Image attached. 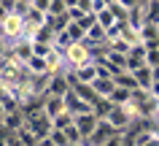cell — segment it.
Masks as SVG:
<instances>
[{
  "instance_id": "1",
  "label": "cell",
  "mask_w": 159,
  "mask_h": 146,
  "mask_svg": "<svg viewBox=\"0 0 159 146\" xmlns=\"http://www.w3.org/2000/svg\"><path fill=\"white\" fill-rule=\"evenodd\" d=\"M97 122H100V116H97V114H78V116H75V122H73V127L78 130V133H81V138H84V141H89V138H92V133H94V127H97Z\"/></svg>"
},
{
  "instance_id": "2",
  "label": "cell",
  "mask_w": 159,
  "mask_h": 146,
  "mask_svg": "<svg viewBox=\"0 0 159 146\" xmlns=\"http://www.w3.org/2000/svg\"><path fill=\"white\" fill-rule=\"evenodd\" d=\"M105 122H108V125L116 130V133H124V130L132 125V116H129L124 108H116V106H113V108L105 114Z\"/></svg>"
},
{
  "instance_id": "3",
  "label": "cell",
  "mask_w": 159,
  "mask_h": 146,
  "mask_svg": "<svg viewBox=\"0 0 159 146\" xmlns=\"http://www.w3.org/2000/svg\"><path fill=\"white\" fill-rule=\"evenodd\" d=\"M113 135H116V130L111 127L105 119H100V122H97V127H94V133H92V138H89L86 144H89V146H105Z\"/></svg>"
},
{
  "instance_id": "4",
  "label": "cell",
  "mask_w": 159,
  "mask_h": 146,
  "mask_svg": "<svg viewBox=\"0 0 159 146\" xmlns=\"http://www.w3.org/2000/svg\"><path fill=\"white\" fill-rule=\"evenodd\" d=\"M73 76H75V84H84V87H92L97 78H100V73H97V65L94 62H89V65H84V68H78L73 70Z\"/></svg>"
},
{
  "instance_id": "5",
  "label": "cell",
  "mask_w": 159,
  "mask_h": 146,
  "mask_svg": "<svg viewBox=\"0 0 159 146\" xmlns=\"http://www.w3.org/2000/svg\"><path fill=\"white\" fill-rule=\"evenodd\" d=\"M67 108H65V97H54V95H49L46 100H43V114L49 116L51 122L57 119L59 114H65Z\"/></svg>"
},
{
  "instance_id": "6",
  "label": "cell",
  "mask_w": 159,
  "mask_h": 146,
  "mask_svg": "<svg viewBox=\"0 0 159 146\" xmlns=\"http://www.w3.org/2000/svg\"><path fill=\"white\" fill-rule=\"evenodd\" d=\"M140 68H146V49L138 43L132 52L127 54V73H135V70H140Z\"/></svg>"
},
{
  "instance_id": "7",
  "label": "cell",
  "mask_w": 159,
  "mask_h": 146,
  "mask_svg": "<svg viewBox=\"0 0 159 146\" xmlns=\"http://www.w3.org/2000/svg\"><path fill=\"white\" fill-rule=\"evenodd\" d=\"M113 89H116V84H113V78H97L92 84V92L97 95V100H105L108 103L111 95H113Z\"/></svg>"
},
{
  "instance_id": "8",
  "label": "cell",
  "mask_w": 159,
  "mask_h": 146,
  "mask_svg": "<svg viewBox=\"0 0 159 146\" xmlns=\"http://www.w3.org/2000/svg\"><path fill=\"white\" fill-rule=\"evenodd\" d=\"M0 27H3V33H6V35H14V38H16V35L25 33V19L16 16V14H8V16H6V22H3Z\"/></svg>"
},
{
  "instance_id": "9",
  "label": "cell",
  "mask_w": 159,
  "mask_h": 146,
  "mask_svg": "<svg viewBox=\"0 0 159 146\" xmlns=\"http://www.w3.org/2000/svg\"><path fill=\"white\" fill-rule=\"evenodd\" d=\"M132 76H135V84H138V89H140V92H146V95H148L151 84H154V78H151V68H148V65H146V68L135 70Z\"/></svg>"
},
{
  "instance_id": "10",
  "label": "cell",
  "mask_w": 159,
  "mask_h": 146,
  "mask_svg": "<svg viewBox=\"0 0 159 146\" xmlns=\"http://www.w3.org/2000/svg\"><path fill=\"white\" fill-rule=\"evenodd\" d=\"M143 16H146V25H159V0L143 3Z\"/></svg>"
},
{
  "instance_id": "11",
  "label": "cell",
  "mask_w": 159,
  "mask_h": 146,
  "mask_svg": "<svg viewBox=\"0 0 159 146\" xmlns=\"http://www.w3.org/2000/svg\"><path fill=\"white\" fill-rule=\"evenodd\" d=\"M113 84L116 87H121V89H129V92H140V89H138V84H135V76L132 73H119L116 78H113Z\"/></svg>"
},
{
  "instance_id": "12",
  "label": "cell",
  "mask_w": 159,
  "mask_h": 146,
  "mask_svg": "<svg viewBox=\"0 0 159 146\" xmlns=\"http://www.w3.org/2000/svg\"><path fill=\"white\" fill-rule=\"evenodd\" d=\"M27 70H30V73H35V76H49L46 60H41V57H33V60L27 62Z\"/></svg>"
},
{
  "instance_id": "13",
  "label": "cell",
  "mask_w": 159,
  "mask_h": 146,
  "mask_svg": "<svg viewBox=\"0 0 159 146\" xmlns=\"http://www.w3.org/2000/svg\"><path fill=\"white\" fill-rule=\"evenodd\" d=\"M73 122H75V116L70 111H65V114H59L51 125H54V130H67V127H73Z\"/></svg>"
},
{
  "instance_id": "14",
  "label": "cell",
  "mask_w": 159,
  "mask_h": 146,
  "mask_svg": "<svg viewBox=\"0 0 159 146\" xmlns=\"http://www.w3.org/2000/svg\"><path fill=\"white\" fill-rule=\"evenodd\" d=\"M116 25H119V22H116V16L111 14V8H108V11H102L100 16H97V27H102L105 33H108L111 27H116Z\"/></svg>"
},
{
  "instance_id": "15",
  "label": "cell",
  "mask_w": 159,
  "mask_h": 146,
  "mask_svg": "<svg viewBox=\"0 0 159 146\" xmlns=\"http://www.w3.org/2000/svg\"><path fill=\"white\" fill-rule=\"evenodd\" d=\"M19 138H22V144H25V146H38V144H41V138L35 135V133H33L30 127L19 130Z\"/></svg>"
},
{
  "instance_id": "16",
  "label": "cell",
  "mask_w": 159,
  "mask_h": 146,
  "mask_svg": "<svg viewBox=\"0 0 159 146\" xmlns=\"http://www.w3.org/2000/svg\"><path fill=\"white\" fill-rule=\"evenodd\" d=\"M49 141H51V146H70V141H67V135L62 130H51Z\"/></svg>"
},
{
  "instance_id": "17",
  "label": "cell",
  "mask_w": 159,
  "mask_h": 146,
  "mask_svg": "<svg viewBox=\"0 0 159 146\" xmlns=\"http://www.w3.org/2000/svg\"><path fill=\"white\" fill-rule=\"evenodd\" d=\"M154 135H157V130H140V133L135 135V146H146Z\"/></svg>"
},
{
  "instance_id": "18",
  "label": "cell",
  "mask_w": 159,
  "mask_h": 146,
  "mask_svg": "<svg viewBox=\"0 0 159 146\" xmlns=\"http://www.w3.org/2000/svg\"><path fill=\"white\" fill-rule=\"evenodd\" d=\"M102 11H108V0H92V6H89V14H92V16H100Z\"/></svg>"
},
{
  "instance_id": "19",
  "label": "cell",
  "mask_w": 159,
  "mask_h": 146,
  "mask_svg": "<svg viewBox=\"0 0 159 146\" xmlns=\"http://www.w3.org/2000/svg\"><path fill=\"white\" fill-rule=\"evenodd\" d=\"M146 65L148 68H157L159 65V49H146Z\"/></svg>"
},
{
  "instance_id": "20",
  "label": "cell",
  "mask_w": 159,
  "mask_h": 146,
  "mask_svg": "<svg viewBox=\"0 0 159 146\" xmlns=\"http://www.w3.org/2000/svg\"><path fill=\"white\" fill-rule=\"evenodd\" d=\"M148 97L159 103V81H154V84H151V89H148Z\"/></svg>"
},
{
  "instance_id": "21",
  "label": "cell",
  "mask_w": 159,
  "mask_h": 146,
  "mask_svg": "<svg viewBox=\"0 0 159 146\" xmlns=\"http://www.w3.org/2000/svg\"><path fill=\"white\" fill-rule=\"evenodd\" d=\"M105 146H124V135H121V133H116V135L111 138V141H108Z\"/></svg>"
},
{
  "instance_id": "22",
  "label": "cell",
  "mask_w": 159,
  "mask_h": 146,
  "mask_svg": "<svg viewBox=\"0 0 159 146\" xmlns=\"http://www.w3.org/2000/svg\"><path fill=\"white\" fill-rule=\"evenodd\" d=\"M151 78H154V81H159V65H157V68H151Z\"/></svg>"
},
{
  "instance_id": "23",
  "label": "cell",
  "mask_w": 159,
  "mask_h": 146,
  "mask_svg": "<svg viewBox=\"0 0 159 146\" xmlns=\"http://www.w3.org/2000/svg\"><path fill=\"white\" fill-rule=\"evenodd\" d=\"M0 119H6V111H3V106H0Z\"/></svg>"
},
{
  "instance_id": "24",
  "label": "cell",
  "mask_w": 159,
  "mask_h": 146,
  "mask_svg": "<svg viewBox=\"0 0 159 146\" xmlns=\"http://www.w3.org/2000/svg\"><path fill=\"white\" fill-rule=\"evenodd\" d=\"M81 146H89V144H81Z\"/></svg>"
}]
</instances>
